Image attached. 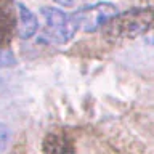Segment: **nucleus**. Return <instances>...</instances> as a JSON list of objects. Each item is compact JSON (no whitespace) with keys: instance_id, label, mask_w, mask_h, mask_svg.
Masks as SVG:
<instances>
[{"instance_id":"f257e3e1","label":"nucleus","mask_w":154,"mask_h":154,"mask_svg":"<svg viewBox=\"0 0 154 154\" xmlns=\"http://www.w3.org/2000/svg\"><path fill=\"white\" fill-rule=\"evenodd\" d=\"M152 24L151 8H132L112 16L101 29L108 38H137L146 34Z\"/></svg>"},{"instance_id":"f03ea898","label":"nucleus","mask_w":154,"mask_h":154,"mask_svg":"<svg viewBox=\"0 0 154 154\" xmlns=\"http://www.w3.org/2000/svg\"><path fill=\"white\" fill-rule=\"evenodd\" d=\"M42 18L45 21L43 35L53 43H67L77 32V26L72 19V14L64 13L55 7H42Z\"/></svg>"},{"instance_id":"7ed1b4c3","label":"nucleus","mask_w":154,"mask_h":154,"mask_svg":"<svg viewBox=\"0 0 154 154\" xmlns=\"http://www.w3.org/2000/svg\"><path fill=\"white\" fill-rule=\"evenodd\" d=\"M117 13L119 10L114 3L98 2V3L79 8L75 13H72V19H74L77 29H80V31L96 32Z\"/></svg>"},{"instance_id":"20e7f679","label":"nucleus","mask_w":154,"mask_h":154,"mask_svg":"<svg viewBox=\"0 0 154 154\" xmlns=\"http://www.w3.org/2000/svg\"><path fill=\"white\" fill-rule=\"evenodd\" d=\"M14 7H16V26H14V31H16L18 37L21 40H29L38 31V19L26 5L14 2Z\"/></svg>"},{"instance_id":"39448f33","label":"nucleus","mask_w":154,"mask_h":154,"mask_svg":"<svg viewBox=\"0 0 154 154\" xmlns=\"http://www.w3.org/2000/svg\"><path fill=\"white\" fill-rule=\"evenodd\" d=\"M16 26V7L13 0H0V45L10 43Z\"/></svg>"},{"instance_id":"423d86ee","label":"nucleus","mask_w":154,"mask_h":154,"mask_svg":"<svg viewBox=\"0 0 154 154\" xmlns=\"http://www.w3.org/2000/svg\"><path fill=\"white\" fill-rule=\"evenodd\" d=\"M43 154H74V148L64 133H50L43 141Z\"/></svg>"},{"instance_id":"0eeeda50","label":"nucleus","mask_w":154,"mask_h":154,"mask_svg":"<svg viewBox=\"0 0 154 154\" xmlns=\"http://www.w3.org/2000/svg\"><path fill=\"white\" fill-rule=\"evenodd\" d=\"M18 64V60L11 50H3L0 48V69H7V67H14Z\"/></svg>"},{"instance_id":"6e6552de","label":"nucleus","mask_w":154,"mask_h":154,"mask_svg":"<svg viewBox=\"0 0 154 154\" xmlns=\"http://www.w3.org/2000/svg\"><path fill=\"white\" fill-rule=\"evenodd\" d=\"M11 130H10L7 125H3V124H0V152L5 151L8 146H10V143H11Z\"/></svg>"},{"instance_id":"1a4fd4ad","label":"nucleus","mask_w":154,"mask_h":154,"mask_svg":"<svg viewBox=\"0 0 154 154\" xmlns=\"http://www.w3.org/2000/svg\"><path fill=\"white\" fill-rule=\"evenodd\" d=\"M58 5H61V7H74L80 2V0H55Z\"/></svg>"}]
</instances>
